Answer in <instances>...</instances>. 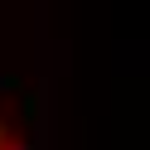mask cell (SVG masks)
<instances>
[{
  "mask_svg": "<svg viewBox=\"0 0 150 150\" xmlns=\"http://www.w3.org/2000/svg\"><path fill=\"white\" fill-rule=\"evenodd\" d=\"M0 150H29L24 145V136L15 131V121H10V111L0 107Z\"/></svg>",
  "mask_w": 150,
  "mask_h": 150,
  "instance_id": "6da1fadb",
  "label": "cell"
}]
</instances>
